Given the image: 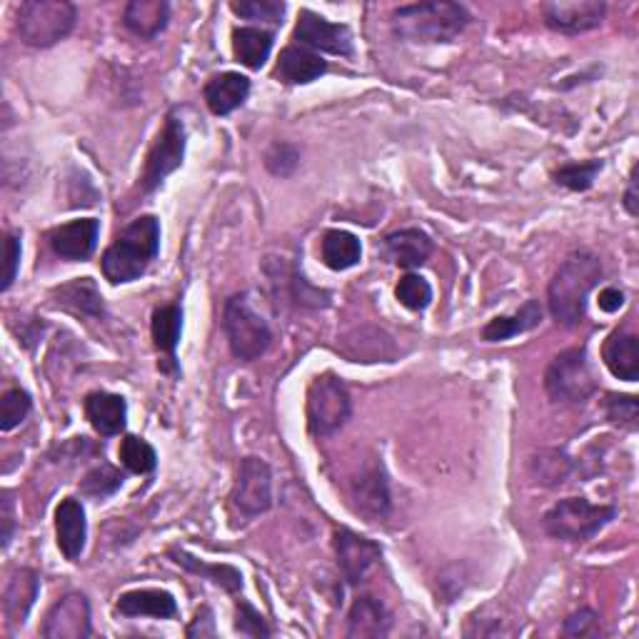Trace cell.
Masks as SVG:
<instances>
[{
	"mask_svg": "<svg viewBox=\"0 0 639 639\" xmlns=\"http://www.w3.org/2000/svg\"><path fill=\"white\" fill-rule=\"evenodd\" d=\"M395 298L400 300L402 308H408L412 312H422V310H428L432 302V286L422 276L408 272V276L400 278L398 288H395Z\"/></svg>",
	"mask_w": 639,
	"mask_h": 639,
	"instance_id": "obj_35",
	"label": "cell"
},
{
	"mask_svg": "<svg viewBox=\"0 0 639 639\" xmlns=\"http://www.w3.org/2000/svg\"><path fill=\"white\" fill-rule=\"evenodd\" d=\"M532 475L540 485L557 487L570 475V460H567L560 450H542L532 460Z\"/></svg>",
	"mask_w": 639,
	"mask_h": 639,
	"instance_id": "obj_37",
	"label": "cell"
},
{
	"mask_svg": "<svg viewBox=\"0 0 639 639\" xmlns=\"http://www.w3.org/2000/svg\"><path fill=\"white\" fill-rule=\"evenodd\" d=\"M100 238V220L96 218H80L70 220L66 226H58L56 230H50L48 242L58 258L78 262L88 260L98 248Z\"/></svg>",
	"mask_w": 639,
	"mask_h": 639,
	"instance_id": "obj_16",
	"label": "cell"
},
{
	"mask_svg": "<svg viewBox=\"0 0 639 639\" xmlns=\"http://www.w3.org/2000/svg\"><path fill=\"white\" fill-rule=\"evenodd\" d=\"M292 38H296L298 43L308 50H320V53L342 56V58L352 56L350 28L342 23H332V20L312 13V10H300L298 26Z\"/></svg>",
	"mask_w": 639,
	"mask_h": 639,
	"instance_id": "obj_12",
	"label": "cell"
},
{
	"mask_svg": "<svg viewBox=\"0 0 639 639\" xmlns=\"http://www.w3.org/2000/svg\"><path fill=\"white\" fill-rule=\"evenodd\" d=\"M625 210L630 212L632 218L639 216V206H637V166L632 168V176H630V186H627V192H625Z\"/></svg>",
	"mask_w": 639,
	"mask_h": 639,
	"instance_id": "obj_48",
	"label": "cell"
},
{
	"mask_svg": "<svg viewBox=\"0 0 639 639\" xmlns=\"http://www.w3.org/2000/svg\"><path fill=\"white\" fill-rule=\"evenodd\" d=\"M150 332H153L156 348L166 355V362L160 365L162 372L178 370L176 362V350L180 342L182 332V308L180 306H162L153 312V325H150Z\"/></svg>",
	"mask_w": 639,
	"mask_h": 639,
	"instance_id": "obj_28",
	"label": "cell"
},
{
	"mask_svg": "<svg viewBox=\"0 0 639 639\" xmlns=\"http://www.w3.org/2000/svg\"><path fill=\"white\" fill-rule=\"evenodd\" d=\"M78 8L68 0H28L16 13V30L30 48H50L76 28Z\"/></svg>",
	"mask_w": 639,
	"mask_h": 639,
	"instance_id": "obj_5",
	"label": "cell"
},
{
	"mask_svg": "<svg viewBox=\"0 0 639 639\" xmlns=\"http://www.w3.org/2000/svg\"><path fill=\"white\" fill-rule=\"evenodd\" d=\"M232 507L246 517H258L272 507V470L266 460L246 458L238 468V480L232 485Z\"/></svg>",
	"mask_w": 639,
	"mask_h": 639,
	"instance_id": "obj_10",
	"label": "cell"
},
{
	"mask_svg": "<svg viewBox=\"0 0 639 639\" xmlns=\"http://www.w3.org/2000/svg\"><path fill=\"white\" fill-rule=\"evenodd\" d=\"M230 10L246 20H260V23L282 26L286 3H280V0H232Z\"/></svg>",
	"mask_w": 639,
	"mask_h": 639,
	"instance_id": "obj_38",
	"label": "cell"
},
{
	"mask_svg": "<svg viewBox=\"0 0 639 639\" xmlns=\"http://www.w3.org/2000/svg\"><path fill=\"white\" fill-rule=\"evenodd\" d=\"M250 96V80L240 73L212 76L206 86V103L212 116H230L246 106Z\"/></svg>",
	"mask_w": 639,
	"mask_h": 639,
	"instance_id": "obj_23",
	"label": "cell"
},
{
	"mask_svg": "<svg viewBox=\"0 0 639 639\" xmlns=\"http://www.w3.org/2000/svg\"><path fill=\"white\" fill-rule=\"evenodd\" d=\"M382 250L388 260L398 268L415 270L430 260L432 238L420 228H402L390 232V236L382 240Z\"/></svg>",
	"mask_w": 639,
	"mask_h": 639,
	"instance_id": "obj_18",
	"label": "cell"
},
{
	"mask_svg": "<svg viewBox=\"0 0 639 639\" xmlns=\"http://www.w3.org/2000/svg\"><path fill=\"white\" fill-rule=\"evenodd\" d=\"M352 502L355 512L365 517L368 522H382L388 520L392 510L390 500V482L385 465L378 458H370L362 465L360 478L352 482Z\"/></svg>",
	"mask_w": 639,
	"mask_h": 639,
	"instance_id": "obj_11",
	"label": "cell"
},
{
	"mask_svg": "<svg viewBox=\"0 0 639 639\" xmlns=\"http://www.w3.org/2000/svg\"><path fill=\"white\" fill-rule=\"evenodd\" d=\"M597 625H600V615L590 607H582V610L572 612L562 625V632L567 637H590L597 632Z\"/></svg>",
	"mask_w": 639,
	"mask_h": 639,
	"instance_id": "obj_43",
	"label": "cell"
},
{
	"mask_svg": "<svg viewBox=\"0 0 639 639\" xmlns=\"http://www.w3.org/2000/svg\"><path fill=\"white\" fill-rule=\"evenodd\" d=\"M53 306L60 310L76 312V316H86V318L106 316L103 296H100L96 280H90V278H76V280H70L68 286H60L53 292Z\"/></svg>",
	"mask_w": 639,
	"mask_h": 639,
	"instance_id": "obj_24",
	"label": "cell"
},
{
	"mask_svg": "<svg viewBox=\"0 0 639 639\" xmlns=\"http://www.w3.org/2000/svg\"><path fill=\"white\" fill-rule=\"evenodd\" d=\"M540 322H542L540 300H527L525 306L515 312V316H500L487 322L480 335L485 342H505L527 330H535Z\"/></svg>",
	"mask_w": 639,
	"mask_h": 639,
	"instance_id": "obj_30",
	"label": "cell"
},
{
	"mask_svg": "<svg viewBox=\"0 0 639 639\" xmlns=\"http://www.w3.org/2000/svg\"><path fill=\"white\" fill-rule=\"evenodd\" d=\"M390 612L380 600H375L372 595L355 597L348 615V637L352 639H380L388 637L390 632Z\"/></svg>",
	"mask_w": 639,
	"mask_h": 639,
	"instance_id": "obj_20",
	"label": "cell"
},
{
	"mask_svg": "<svg viewBox=\"0 0 639 639\" xmlns=\"http://www.w3.org/2000/svg\"><path fill=\"white\" fill-rule=\"evenodd\" d=\"M605 168L602 160H585V162H567L555 172V182L572 192H585L595 186V178Z\"/></svg>",
	"mask_w": 639,
	"mask_h": 639,
	"instance_id": "obj_34",
	"label": "cell"
},
{
	"mask_svg": "<svg viewBox=\"0 0 639 639\" xmlns=\"http://www.w3.org/2000/svg\"><path fill=\"white\" fill-rule=\"evenodd\" d=\"M392 30L412 43H452L470 26V10L450 0L400 6L392 13Z\"/></svg>",
	"mask_w": 639,
	"mask_h": 639,
	"instance_id": "obj_3",
	"label": "cell"
},
{
	"mask_svg": "<svg viewBox=\"0 0 639 639\" xmlns=\"http://www.w3.org/2000/svg\"><path fill=\"white\" fill-rule=\"evenodd\" d=\"M86 418L93 430L103 438H113L126 430L128 422V402L123 395L113 392H90L86 398Z\"/></svg>",
	"mask_w": 639,
	"mask_h": 639,
	"instance_id": "obj_19",
	"label": "cell"
},
{
	"mask_svg": "<svg viewBox=\"0 0 639 639\" xmlns=\"http://www.w3.org/2000/svg\"><path fill=\"white\" fill-rule=\"evenodd\" d=\"M545 390L552 402L580 405L597 392V380L585 348H570L555 355L545 372Z\"/></svg>",
	"mask_w": 639,
	"mask_h": 639,
	"instance_id": "obj_7",
	"label": "cell"
},
{
	"mask_svg": "<svg viewBox=\"0 0 639 639\" xmlns=\"http://www.w3.org/2000/svg\"><path fill=\"white\" fill-rule=\"evenodd\" d=\"M120 462L126 465L128 472L148 475L158 468V452L153 445L138 435H126L120 442Z\"/></svg>",
	"mask_w": 639,
	"mask_h": 639,
	"instance_id": "obj_33",
	"label": "cell"
},
{
	"mask_svg": "<svg viewBox=\"0 0 639 639\" xmlns=\"http://www.w3.org/2000/svg\"><path fill=\"white\" fill-rule=\"evenodd\" d=\"M56 537L66 560L78 562L80 555L86 550L88 520H86V507L80 505V500H76V497H66V500L58 505Z\"/></svg>",
	"mask_w": 639,
	"mask_h": 639,
	"instance_id": "obj_17",
	"label": "cell"
},
{
	"mask_svg": "<svg viewBox=\"0 0 639 639\" xmlns=\"http://www.w3.org/2000/svg\"><path fill=\"white\" fill-rule=\"evenodd\" d=\"M0 520H3V550L13 540L16 530V510H13V495L10 490L3 492V500H0Z\"/></svg>",
	"mask_w": 639,
	"mask_h": 639,
	"instance_id": "obj_46",
	"label": "cell"
},
{
	"mask_svg": "<svg viewBox=\"0 0 639 639\" xmlns=\"http://www.w3.org/2000/svg\"><path fill=\"white\" fill-rule=\"evenodd\" d=\"M602 262L590 250H575L562 260V266L547 288V306L557 325L577 328L587 316L590 292L600 286Z\"/></svg>",
	"mask_w": 639,
	"mask_h": 639,
	"instance_id": "obj_1",
	"label": "cell"
},
{
	"mask_svg": "<svg viewBox=\"0 0 639 639\" xmlns=\"http://www.w3.org/2000/svg\"><path fill=\"white\" fill-rule=\"evenodd\" d=\"M160 252V220L156 216H140L118 232L113 246L103 252L100 268L113 286L138 280L150 268Z\"/></svg>",
	"mask_w": 639,
	"mask_h": 639,
	"instance_id": "obj_2",
	"label": "cell"
},
{
	"mask_svg": "<svg viewBox=\"0 0 639 639\" xmlns=\"http://www.w3.org/2000/svg\"><path fill=\"white\" fill-rule=\"evenodd\" d=\"M186 146H188L186 126H182V120L176 113H168L166 126H162V130L158 133L153 148L148 150L143 176H140V188H143V192L158 190L162 186V180L182 166Z\"/></svg>",
	"mask_w": 639,
	"mask_h": 639,
	"instance_id": "obj_9",
	"label": "cell"
},
{
	"mask_svg": "<svg viewBox=\"0 0 639 639\" xmlns=\"http://www.w3.org/2000/svg\"><path fill=\"white\" fill-rule=\"evenodd\" d=\"M188 637H216V615H212L210 607H200L196 612V620L190 622L186 630Z\"/></svg>",
	"mask_w": 639,
	"mask_h": 639,
	"instance_id": "obj_45",
	"label": "cell"
},
{
	"mask_svg": "<svg viewBox=\"0 0 639 639\" xmlns=\"http://www.w3.org/2000/svg\"><path fill=\"white\" fill-rule=\"evenodd\" d=\"M352 400L338 375L325 372L310 382L308 390V428L316 438H330L348 425Z\"/></svg>",
	"mask_w": 639,
	"mask_h": 639,
	"instance_id": "obj_8",
	"label": "cell"
},
{
	"mask_svg": "<svg viewBox=\"0 0 639 639\" xmlns=\"http://www.w3.org/2000/svg\"><path fill=\"white\" fill-rule=\"evenodd\" d=\"M6 262H3V292L10 290V286L16 282V276H18V268H20V252H23V248H20V236H16V232H8L6 236Z\"/></svg>",
	"mask_w": 639,
	"mask_h": 639,
	"instance_id": "obj_44",
	"label": "cell"
},
{
	"mask_svg": "<svg viewBox=\"0 0 639 639\" xmlns=\"http://www.w3.org/2000/svg\"><path fill=\"white\" fill-rule=\"evenodd\" d=\"M605 410H607V420L610 422L622 425V428H627V430L637 428L639 405L632 395H607Z\"/></svg>",
	"mask_w": 639,
	"mask_h": 639,
	"instance_id": "obj_41",
	"label": "cell"
},
{
	"mask_svg": "<svg viewBox=\"0 0 639 639\" xmlns=\"http://www.w3.org/2000/svg\"><path fill=\"white\" fill-rule=\"evenodd\" d=\"M236 632L246 635V637L266 639V637H272V627L248 600H238L236 602Z\"/></svg>",
	"mask_w": 639,
	"mask_h": 639,
	"instance_id": "obj_40",
	"label": "cell"
},
{
	"mask_svg": "<svg viewBox=\"0 0 639 639\" xmlns=\"http://www.w3.org/2000/svg\"><path fill=\"white\" fill-rule=\"evenodd\" d=\"M602 360L617 380H639V340L632 332L615 330L602 348Z\"/></svg>",
	"mask_w": 639,
	"mask_h": 639,
	"instance_id": "obj_25",
	"label": "cell"
},
{
	"mask_svg": "<svg viewBox=\"0 0 639 639\" xmlns=\"http://www.w3.org/2000/svg\"><path fill=\"white\" fill-rule=\"evenodd\" d=\"M617 517V507L595 505L587 497H567L545 512V532L562 542H587Z\"/></svg>",
	"mask_w": 639,
	"mask_h": 639,
	"instance_id": "obj_4",
	"label": "cell"
},
{
	"mask_svg": "<svg viewBox=\"0 0 639 639\" xmlns=\"http://www.w3.org/2000/svg\"><path fill=\"white\" fill-rule=\"evenodd\" d=\"M597 302H600L602 312H617L625 306V292L620 288H605Z\"/></svg>",
	"mask_w": 639,
	"mask_h": 639,
	"instance_id": "obj_47",
	"label": "cell"
},
{
	"mask_svg": "<svg viewBox=\"0 0 639 639\" xmlns=\"http://www.w3.org/2000/svg\"><path fill=\"white\" fill-rule=\"evenodd\" d=\"M266 166L278 178H288L300 166V150L292 143H276L266 153Z\"/></svg>",
	"mask_w": 639,
	"mask_h": 639,
	"instance_id": "obj_42",
	"label": "cell"
},
{
	"mask_svg": "<svg viewBox=\"0 0 639 639\" xmlns=\"http://www.w3.org/2000/svg\"><path fill=\"white\" fill-rule=\"evenodd\" d=\"M320 256L330 270L342 272L362 260V246L348 230H328L320 242Z\"/></svg>",
	"mask_w": 639,
	"mask_h": 639,
	"instance_id": "obj_31",
	"label": "cell"
},
{
	"mask_svg": "<svg viewBox=\"0 0 639 639\" xmlns=\"http://www.w3.org/2000/svg\"><path fill=\"white\" fill-rule=\"evenodd\" d=\"M40 635L46 639H88L93 635L88 597L80 592L60 597V600L48 610Z\"/></svg>",
	"mask_w": 639,
	"mask_h": 639,
	"instance_id": "obj_13",
	"label": "cell"
},
{
	"mask_svg": "<svg viewBox=\"0 0 639 639\" xmlns=\"http://www.w3.org/2000/svg\"><path fill=\"white\" fill-rule=\"evenodd\" d=\"M170 557H172V562L182 567V570H188L190 575L206 577V580L216 582L230 595H238L242 590V575L232 565H206L186 550H170Z\"/></svg>",
	"mask_w": 639,
	"mask_h": 639,
	"instance_id": "obj_32",
	"label": "cell"
},
{
	"mask_svg": "<svg viewBox=\"0 0 639 639\" xmlns=\"http://www.w3.org/2000/svg\"><path fill=\"white\" fill-rule=\"evenodd\" d=\"M545 23L555 33L562 36H580L587 30H595L602 26L607 16V6L602 0H572V3H545L542 6Z\"/></svg>",
	"mask_w": 639,
	"mask_h": 639,
	"instance_id": "obj_14",
	"label": "cell"
},
{
	"mask_svg": "<svg viewBox=\"0 0 639 639\" xmlns=\"http://www.w3.org/2000/svg\"><path fill=\"white\" fill-rule=\"evenodd\" d=\"M170 6L166 0H130L123 13V26L138 38H156L168 28Z\"/></svg>",
	"mask_w": 639,
	"mask_h": 639,
	"instance_id": "obj_27",
	"label": "cell"
},
{
	"mask_svg": "<svg viewBox=\"0 0 639 639\" xmlns=\"http://www.w3.org/2000/svg\"><path fill=\"white\" fill-rule=\"evenodd\" d=\"M222 330H226L230 352L242 362L260 360L272 342L270 325L250 306L248 292L228 298L222 310Z\"/></svg>",
	"mask_w": 639,
	"mask_h": 639,
	"instance_id": "obj_6",
	"label": "cell"
},
{
	"mask_svg": "<svg viewBox=\"0 0 639 639\" xmlns=\"http://www.w3.org/2000/svg\"><path fill=\"white\" fill-rule=\"evenodd\" d=\"M123 472L116 470L113 465H100V468L86 475V480L80 482V492L93 497V500H106V497L116 495L123 487Z\"/></svg>",
	"mask_w": 639,
	"mask_h": 639,
	"instance_id": "obj_36",
	"label": "cell"
},
{
	"mask_svg": "<svg viewBox=\"0 0 639 639\" xmlns=\"http://www.w3.org/2000/svg\"><path fill=\"white\" fill-rule=\"evenodd\" d=\"M272 43H276V33L266 28L242 26L232 30V53H236L238 63L250 70H260L270 58Z\"/></svg>",
	"mask_w": 639,
	"mask_h": 639,
	"instance_id": "obj_29",
	"label": "cell"
},
{
	"mask_svg": "<svg viewBox=\"0 0 639 639\" xmlns=\"http://www.w3.org/2000/svg\"><path fill=\"white\" fill-rule=\"evenodd\" d=\"M38 592H40L38 572L28 570V567H20V570H16L13 577L8 580L6 592H3L6 620L13 627L23 625L28 612L33 610V605L38 600Z\"/></svg>",
	"mask_w": 639,
	"mask_h": 639,
	"instance_id": "obj_21",
	"label": "cell"
},
{
	"mask_svg": "<svg viewBox=\"0 0 639 639\" xmlns=\"http://www.w3.org/2000/svg\"><path fill=\"white\" fill-rule=\"evenodd\" d=\"M33 410V400H30V395L20 388L8 390L3 395V400H0V430L10 432L16 430L18 425H23L26 418Z\"/></svg>",
	"mask_w": 639,
	"mask_h": 639,
	"instance_id": "obj_39",
	"label": "cell"
},
{
	"mask_svg": "<svg viewBox=\"0 0 639 639\" xmlns=\"http://www.w3.org/2000/svg\"><path fill=\"white\" fill-rule=\"evenodd\" d=\"M116 612L123 617H156L172 620L178 615L176 597L166 590H130L120 595Z\"/></svg>",
	"mask_w": 639,
	"mask_h": 639,
	"instance_id": "obj_26",
	"label": "cell"
},
{
	"mask_svg": "<svg viewBox=\"0 0 639 639\" xmlns=\"http://www.w3.org/2000/svg\"><path fill=\"white\" fill-rule=\"evenodd\" d=\"M335 552H338V565L345 580L350 585H360L368 572L380 560L382 547L372 542L370 537H362L352 530H335Z\"/></svg>",
	"mask_w": 639,
	"mask_h": 639,
	"instance_id": "obj_15",
	"label": "cell"
},
{
	"mask_svg": "<svg viewBox=\"0 0 639 639\" xmlns=\"http://www.w3.org/2000/svg\"><path fill=\"white\" fill-rule=\"evenodd\" d=\"M328 73V63L302 46H288L276 66V78L288 86H308Z\"/></svg>",
	"mask_w": 639,
	"mask_h": 639,
	"instance_id": "obj_22",
	"label": "cell"
}]
</instances>
